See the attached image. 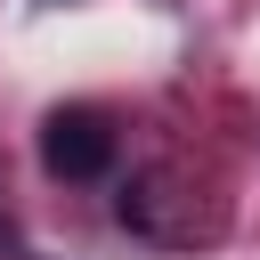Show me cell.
I'll use <instances>...</instances> for the list:
<instances>
[{
	"mask_svg": "<svg viewBox=\"0 0 260 260\" xmlns=\"http://www.w3.org/2000/svg\"><path fill=\"white\" fill-rule=\"evenodd\" d=\"M171 211H179V179H171V171H138V179L122 187V203H114V219H122V228L162 236V244H171V236H187Z\"/></svg>",
	"mask_w": 260,
	"mask_h": 260,
	"instance_id": "cell-2",
	"label": "cell"
},
{
	"mask_svg": "<svg viewBox=\"0 0 260 260\" xmlns=\"http://www.w3.org/2000/svg\"><path fill=\"white\" fill-rule=\"evenodd\" d=\"M8 244H16V219H0V252H8Z\"/></svg>",
	"mask_w": 260,
	"mask_h": 260,
	"instance_id": "cell-3",
	"label": "cell"
},
{
	"mask_svg": "<svg viewBox=\"0 0 260 260\" xmlns=\"http://www.w3.org/2000/svg\"><path fill=\"white\" fill-rule=\"evenodd\" d=\"M114 154H122V138L98 106H57L41 122V171L49 179H106Z\"/></svg>",
	"mask_w": 260,
	"mask_h": 260,
	"instance_id": "cell-1",
	"label": "cell"
}]
</instances>
